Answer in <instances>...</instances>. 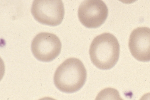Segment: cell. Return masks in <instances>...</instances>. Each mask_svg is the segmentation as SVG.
<instances>
[{
    "instance_id": "52a82bcc",
    "label": "cell",
    "mask_w": 150,
    "mask_h": 100,
    "mask_svg": "<svg viewBox=\"0 0 150 100\" xmlns=\"http://www.w3.org/2000/svg\"><path fill=\"white\" fill-rule=\"evenodd\" d=\"M95 100H123L119 91L115 88H104L97 94Z\"/></svg>"
},
{
    "instance_id": "9c48e42d",
    "label": "cell",
    "mask_w": 150,
    "mask_h": 100,
    "mask_svg": "<svg viewBox=\"0 0 150 100\" xmlns=\"http://www.w3.org/2000/svg\"><path fill=\"white\" fill-rule=\"evenodd\" d=\"M39 100H56V99H53V98H52V97H43V98H42V99H40Z\"/></svg>"
},
{
    "instance_id": "277c9868",
    "label": "cell",
    "mask_w": 150,
    "mask_h": 100,
    "mask_svg": "<svg viewBox=\"0 0 150 100\" xmlns=\"http://www.w3.org/2000/svg\"><path fill=\"white\" fill-rule=\"evenodd\" d=\"M31 49L36 59L42 62H50L60 54L62 43L54 34L42 32L33 39Z\"/></svg>"
},
{
    "instance_id": "8992f818",
    "label": "cell",
    "mask_w": 150,
    "mask_h": 100,
    "mask_svg": "<svg viewBox=\"0 0 150 100\" xmlns=\"http://www.w3.org/2000/svg\"><path fill=\"white\" fill-rule=\"evenodd\" d=\"M129 48L132 56L141 62L150 61V28L138 27L130 35Z\"/></svg>"
},
{
    "instance_id": "6da1fadb",
    "label": "cell",
    "mask_w": 150,
    "mask_h": 100,
    "mask_svg": "<svg viewBox=\"0 0 150 100\" xmlns=\"http://www.w3.org/2000/svg\"><path fill=\"white\" fill-rule=\"evenodd\" d=\"M87 79V70L76 58H69L57 67L54 73V85L61 91L67 93L79 91Z\"/></svg>"
},
{
    "instance_id": "7a4b0ae2",
    "label": "cell",
    "mask_w": 150,
    "mask_h": 100,
    "mask_svg": "<svg viewBox=\"0 0 150 100\" xmlns=\"http://www.w3.org/2000/svg\"><path fill=\"white\" fill-rule=\"evenodd\" d=\"M120 45L116 37L110 33L96 36L89 49L91 61L101 70H108L115 65L119 58Z\"/></svg>"
},
{
    "instance_id": "5b68a950",
    "label": "cell",
    "mask_w": 150,
    "mask_h": 100,
    "mask_svg": "<svg viewBox=\"0 0 150 100\" xmlns=\"http://www.w3.org/2000/svg\"><path fill=\"white\" fill-rule=\"evenodd\" d=\"M108 13V6L102 0H87L80 5L78 17L85 27L97 28L104 23Z\"/></svg>"
},
{
    "instance_id": "3957f363",
    "label": "cell",
    "mask_w": 150,
    "mask_h": 100,
    "mask_svg": "<svg viewBox=\"0 0 150 100\" xmlns=\"http://www.w3.org/2000/svg\"><path fill=\"white\" fill-rule=\"evenodd\" d=\"M31 13L40 23L56 26L63 21L65 9L60 0H35L32 4Z\"/></svg>"
},
{
    "instance_id": "ba28073f",
    "label": "cell",
    "mask_w": 150,
    "mask_h": 100,
    "mask_svg": "<svg viewBox=\"0 0 150 100\" xmlns=\"http://www.w3.org/2000/svg\"><path fill=\"white\" fill-rule=\"evenodd\" d=\"M139 100H150V93H147L142 96Z\"/></svg>"
}]
</instances>
